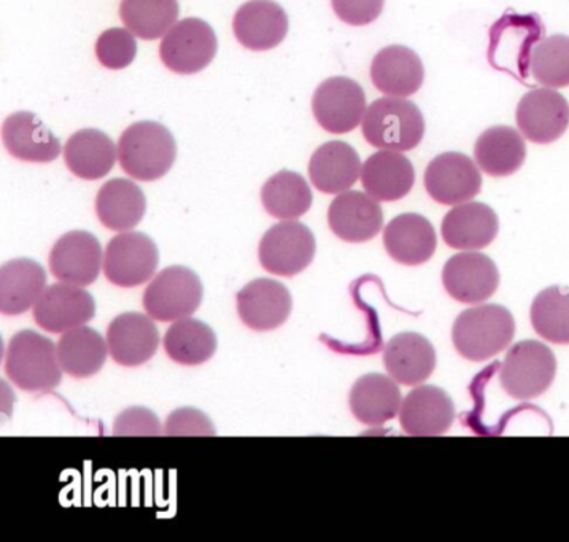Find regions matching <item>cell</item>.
<instances>
[{"mask_svg":"<svg viewBox=\"0 0 569 542\" xmlns=\"http://www.w3.org/2000/svg\"><path fill=\"white\" fill-rule=\"evenodd\" d=\"M177 145L172 132L157 121H139L124 129L118 142L121 169L140 182H154L176 162Z\"/></svg>","mask_w":569,"mask_h":542,"instance_id":"1","label":"cell"},{"mask_svg":"<svg viewBox=\"0 0 569 542\" xmlns=\"http://www.w3.org/2000/svg\"><path fill=\"white\" fill-rule=\"evenodd\" d=\"M361 128L366 142L376 149L410 151L423 140L425 118L408 99L387 96L366 109Z\"/></svg>","mask_w":569,"mask_h":542,"instance_id":"2","label":"cell"},{"mask_svg":"<svg viewBox=\"0 0 569 542\" xmlns=\"http://www.w3.org/2000/svg\"><path fill=\"white\" fill-rule=\"evenodd\" d=\"M513 334L512 313L498 304L478 305L461 312L452 328L457 352L475 363L501 353L511 344Z\"/></svg>","mask_w":569,"mask_h":542,"instance_id":"3","label":"cell"},{"mask_svg":"<svg viewBox=\"0 0 569 542\" xmlns=\"http://www.w3.org/2000/svg\"><path fill=\"white\" fill-rule=\"evenodd\" d=\"M6 372L24 392H50L62 379L58 345L36 331H20L10 339L6 353Z\"/></svg>","mask_w":569,"mask_h":542,"instance_id":"4","label":"cell"},{"mask_svg":"<svg viewBox=\"0 0 569 542\" xmlns=\"http://www.w3.org/2000/svg\"><path fill=\"white\" fill-rule=\"evenodd\" d=\"M556 374L552 350L539 341H522L513 345L502 361L500 382L513 400L528 401L546 393Z\"/></svg>","mask_w":569,"mask_h":542,"instance_id":"5","label":"cell"},{"mask_svg":"<svg viewBox=\"0 0 569 542\" xmlns=\"http://www.w3.org/2000/svg\"><path fill=\"white\" fill-rule=\"evenodd\" d=\"M204 289L194 271L171 265L154 275L143 293V308L158 322H177L201 308Z\"/></svg>","mask_w":569,"mask_h":542,"instance_id":"6","label":"cell"},{"mask_svg":"<svg viewBox=\"0 0 569 542\" xmlns=\"http://www.w3.org/2000/svg\"><path fill=\"white\" fill-rule=\"evenodd\" d=\"M160 252L157 243L143 232L123 231L107 243L103 274L113 285L134 289L154 278Z\"/></svg>","mask_w":569,"mask_h":542,"instance_id":"7","label":"cell"},{"mask_svg":"<svg viewBox=\"0 0 569 542\" xmlns=\"http://www.w3.org/2000/svg\"><path fill=\"white\" fill-rule=\"evenodd\" d=\"M217 50V36L210 24L199 18H184L162 37L160 57L172 72L193 76L213 61Z\"/></svg>","mask_w":569,"mask_h":542,"instance_id":"8","label":"cell"},{"mask_svg":"<svg viewBox=\"0 0 569 542\" xmlns=\"http://www.w3.org/2000/svg\"><path fill=\"white\" fill-rule=\"evenodd\" d=\"M316 250V238L306 224L284 220L262 235L258 252L269 274L293 278L309 268Z\"/></svg>","mask_w":569,"mask_h":542,"instance_id":"9","label":"cell"},{"mask_svg":"<svg viewBox=\"0 0 569 542\" xmlns=\"http://www.w3.org/2000/svg\"><path fill=\"white\" fill-rule=\"evenodd\" d=\"M317 123L331 134H347L358 128L366 113L363 88L347 77H332L319 84L312 98Z\"/></svg>","mask_w":569,"mask_h":542,"instance_id":"10","label":"cell"},{"mask_svg":"<svg viewBox=\"0 0 569 542\" xmlns=\"http://www.w3.org/2000/svg\"><path fill=\"white\" fill-rule=\"evenodd\" d=\"M423 182L430 198L442 205L463 204L482 190L479 165L467 154L457 151L438 154L427 165Z\"/></svg>","mask_w":569,"mask_h":542,"instance_id":"11","label":"cell"},{"mask_svg":"<svg viewBox=\"0 0 569 542\" xmlns=\"http://www.w3.org/2000/svg\"><path fill=\"white\" fill-rule=\"evenodd\" d=\"M516 121L530 142L538 145L557 142L569 128V102L552 88H536L520 99Z\"/></svg>","mask_w":569,"mask_h":542,"instance_id":"12","label":"cell"},{"mask_svg":"<svg viewBox=\"0 0 569 542\" xmlns=\"http://www.w3.org/2000/svg\"><path fill=\"white\" fill-rule=\"evenodd\" d=\"M48 263L59 282L91 285L98 280L103 265L101 242L91 232L70 231L54 243Z\"/></svg>","mask_w":569,"mask_h":542,"instance_id":"13","label":"cell"},{"mask_svg":"<svg viewBox=\"0 0 569 542\" xmlns=\"http://www.w3.org/2000/svg\"><path fill=\"white\" fill-rule=\"evenodd\" d=\"M442 283L447 293L461 304H480L497 293L500 271L487 254L458 253L447 261Z\"/></svg>","mask_w":569,"mask_h":542,"instance_id":"14","label":"cell"},{"mask_svg":"<svg viewBox=\"0 0 569 542\" xmlns=\"http://www.w3.org/2000/svg\"><path fill=\"white\" fill-rule=\"evenodd\" d=\"M96 315L94 298L83 287L59 282L48 287L34 305V320L48 333L83 327Z\"/></svg>","mask_w":569,"mask_h":542,"instance_id":"15","label":"cell"},{"mask_svg":"<svg viewBox=\"0 0 569 542\" xmlns=\"http://www.w3.org/2000/svg\"><path fill=\"white\" fill-rule=\"evenodd\" d=\"M399 422L409 436H441L456 422V405L438 387H417L402 401Z\"/></svg>","mask_w":569,"mask_h":542,"instance_id":"16","label":"cell"},{"mask_svg":"<svg viewBox=\"0 0 569 542\" xmlns=\"http://www.w3.org/2000/svg\"><path fill=\"white\" fill-rule=\"evenodd\" d=\"M109 352L118 364L136 368L146 364L160 347V331L150 315L121 313L107 330Z\"/></svg>","mask_w":569,"mask_h":542,"instance_id":"17","label":"cell"},{"mask_svg":"<svg viewBox=\"0 0 569 542\" xmlns=\"http://www.w3.org/2000/svg\"><path fill=\"white\" fill-rule=\"evenodd\" d=\"M293 309L290 291L272 279H257L238 294L240 320L253 331H272L282 327Z\"/></svg>","mask_w":569,"mask_h":542,"instance_id":"18","label":"cell"},{"mask_svg":"<svg viewBox=\"0 0 569 542\" xmlns=\"http://www.w3.org/2000/svg\"><path fill=\"white\" fill-rule=\"evenodd\" d=\"M328 224L339 239L361 243L371 241L383 227L379 201L361 191H343L331 202Z\"/></svg>","mask_w":569,"mask_h":542,"instance_id":"19","label":"cell"},{"mask_svg":"<svg viewBox=\"0 0 569 542\" xmlns=\"http://www.w3.org/2000/svg\"><path fill=\"white\" fill-rule=\"evenodd\" d=\"M232 31L240 46L251 51L272 50L288 34V17L273 0H250L236 12Z\"/></svg>","mask_w":569,"mask_h":542,"instance_id":"20","label":"cell"},{"mask_svg":"<svg viewBox=\"0 0 569 542\" xmlns=\"http://www.w3.org/2000/svg\"><path fill=\"white\" fill-rule=\"evenodd\" d=\"M500 221L495 210L482 202H463L447 212L442 239L450 249L480 250L497 239Z\"/></svg>","mask_w":569,"mask_h":542,"instance_id":"21","label":"cell"},{"mask_svg":"<svg viewBox=\"0 0 569 542\" xmlns=\"http://www.w3.org/2000/svg\"><path fill=\"white\" fill-rule=\"evenodd\" d=\"M2 142L12 157L26 162H51L61 154V142L36 113L14 112L2 124Z\"/></svg>","mask_w":569,"mask_h":542,"instance_id":"22","label":"cell"},{"mask_svg":"<svg viewBox=\"0 0 569 542\" xmlns=\"http://www.w3.org/2000/svg\"><path fill=\"white\" fill-rule=\"evenodd\" d=\"M371 80L380 93L409 98L423 84V62L419 54L408 47L382 48L372 59Z\"/></svg>","mask_w":569,"mask_h":542,"instance_id":"23","label":"cell"},{"mask_svg":"<svg viewBox=\"0 0 569 542\" xmlns=\"http://www.w3.org/2000/svg\"><path fill=\"white\" fill-rule=\"evenodd\" d=\"M361 160L349 143L331 140L316 150L309 162L312 185L321 193L349 191L361 175Z\"/></svg>","mask_w":569,"mask_h":542,"instance_id":"24","label":"cell"},{"mask_svg":"<svg viewBox=\"0 0 569 542\" xmlns=\"http://www.w3.org/2000/svg\"><path fill=\"white\" fill-rule=\"evenodd\" d=\"M383 245L397 263L419 265L431 260L438 239L430 220L419 213H402L387 224Z\"/></svg>","mask_w":569,"mask_h":542,"instance_id":"25","label":"cell"},{"mask_svg":"<svg viewBox=\"0 0 569 542\" xmlns=\"http://www.w3.org/2000/svg\"><path fill=\"white\" fill-rule=\"evenodd\" d=\"M361 183L366 193L379 202L399 201L412 190L416 171L409 158L399 151H377L361 168Z\"/></svg>","mask_w":569,"mask_h":542,"instance_id":"26","label":"cell"},{"mask_svg":"<svg viewBox=\"0 0 569 542\" xmlns=\"http://www.w3.org/2000/svg\"><path fill=\"white\" fill-rule=\"evenodd\" d=\"M383 364L393 381L406 387L419 385L433 374L435 347L421 334H397L383 350Z\"/></svg>","mask_w":569,"mask_h":542,"instance_id":"27","label":"cell"},{"mask_svg":"<svg viewBox=\"0 0 569 542\" xmlns=\"http://www.w3.org/2000/svg\"><path fill=\"white\" fill-rule=\"evenodd\" d=\"M46 290L47 272L37 261H9L0 271V311L3 315H21L34 308Z\"/></svg>","mask_w":569,"mask_h":542,"instance_id":"28","label":"cell"},{"mask_svg":"<svg viewBox=\"0 0 569 542\" xmlns=\"http://www.w3.org/2000/svg\"><path fill=\"white\" fill-rule=\"evenodd\" d=\"M401 403L397 382L382 374L363 375L350 392V411L358 422L368 426L386 425L397 416Z\"/></svg>","mask_w":569,"mask_h":542,"instance_id":"29","label":"cell"},{"mask_svg":"<svg viewBox=\"0 0 569 542\" xmlns=\"http://www.w3.org/2000/svg\"><path fill=\"white\" fill-rule=\"evenodd\" d=\"M113 140L99 129H80L64 147V161L73 175L83 180L103 179L117 162Z\"/></svg>","mask_w":569,"mask_h":542,"instance_id":"30","label":"cell"},{"mask_svg":"<svg viewBox=\"0 0 569 542\" xmlns=\"http://www.w3.org/2000/svg\"><path fill=\"white\" fill-rule=\"evenodd\" d=\"M476 162L480 171L490 177L512 175L522 168L527 158V143L522 132L511 127H493L476 140Z\"/></svg>","mask_w":569,"mask_h":542,"instance_id":"31","label":"cell"},{"mask_svg":"<svg viewBox=\"0 0 569 542\" xmlns=\"http://www.w3.org/2000/svg\"><path fill=\"white\" fill-rule=\"evenodd\" d=\"M147 199L132 180H109L96 198V213L109 230L131 231L146 215Z\"/></svg>","mask_w":569,"mask_h":542,"instance_id":"32","label":"cell"},{"mask_svg":"<svg viewBox=\"0 0 569 542\" xmlns=\"http://www.w3.org/2000/svg\"><path fill=\"white\" fill-rule=\"evenodd\" d=\"M109 353L106 339L84 324L66 331L58 342V357L62 371L76 379L98 374L106 364Z\"/></svg>","mask_w":569,"mask_h":542,"instance_id":"33","label":"cell"},{"mask_svg":"<svg viewBox=\"0 0 569 542\" xmlns=\"http://www.w3.org/2000/svg\"><path fill=\"white\" fill-rule=\"evenodd\" d=\"M217 335L201 320H177L164 335V350L169 358L183 367L206 363L217 352Z\"/></svg>","mask_w":569,"mask_h":542,"instance_id":"34","label":"cell"},{"mask_svg":"<svg viewBox=\"0 0 569 542\" xmlns=\"http://www.w3.org/2000/svg\"><path fill=\"white\" fill-rule=\"evenodd\" d=\"M312 191L298 172L280 171L264 183L261 202L273 219L297 220L312 205Z\"/></svg>","mask_w":569,"mask_h":542,"instance_id":"35","label":"cell"},{"mask_svg":"<svg viewBox=\"0 0 569 542\" xmlns=\"http://www.w3.org/2000/svg\"><path fill=\"white\" fill-rule=\"evenodd\" d=\"M179 14V0H121L120 3L124 28L142 40H157L168 34Z\"/></svg>","mask_w":569,"mask_h":542,"instance_id":"36","label":"cell"},{"mask_svg":"<svg viewBox=\"0 0 569 542\" xmlns=\"http://www.w3.org/2000/svg\"><path fill=\"white\" fill-rule=\"evenodd\" d=\"M536 333L552 344H569V289L549 287L535 298L530 311Z\"/></svg>","mask_w":569,"mask_h":542,"instance_id":"37","label":"cell"},{"mask_svg":"<svg viewBox=\"0 0 569 542\" xmlns=\"http://www.w3.org/2000/svg\"><path fill=\"white\" fill-rule=\"evenodd\" d=\"M530 72L542 87H569V36H550L536 43L531 48Z\"/></svg>","mask_w":569,"mask_h":542,"instance_id":"38","label":"cell"},{"mask_svg":"<svg viewBox=\"0 0 569 542\" xmlns=\"http://www.w3.org/2000/svg\"><path fill=\"white\" fill-rule=\"evenodd\" d=\"M137 54L136 37L129 29H107L96 42V57L103 68L120 70L132 64Z\"/></svg>","mask_w":569,"mask_h":542,"instance_id":"39","label":"cell"},{"mask_svg":"<svg viewBox=\"0 0 569 542\" xmlns=\"http://www.w3.org/2000/svg\"><path fill=\"white\" fill-rule=\"evenodd\" d=\"M166 436H216L217 431L212 420L193 408H182L173 411L166 420Z\"/></svg>","mask_w":569,"mask_h":542,"instance_id":"40","label":"cell"},{"mask_svg":"<svg viewBox=\"0 0 569 542\" xmlns=\"http://www.w3.org/2000/svg\"><path fill=\"white\" fill-rule=\"evenodd\" d=\"M160 419L147 408L124 409L113 422V436H161Z\"/></svg>","mask_w":569,"mask_h":542,"instance_id":"41","label":"cell"},{"mask_svg":"<svg viewBox=\"0 0 569 542\" xmlns=\"http://www.w3.org/2000/svg\"><path fill=\"white\" fill-rule=\"evenodd\" d=\"M386 0H331L332 10L339 20L350 26L375 23L382 14Z\"/></svg>","mask_w":569,"mask_h":542,"instance_id":"42","label":"cell"}]
</instances>
